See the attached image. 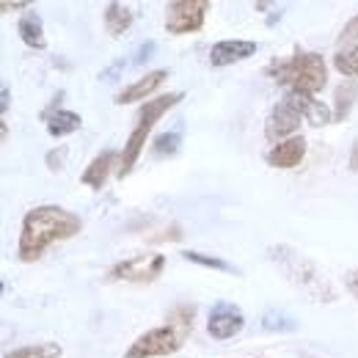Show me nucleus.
I'll list each match as a JSON object with an SVG mask.
<instances>
[{
	"label": "nucleus",
	"mask_w": 358,
	"mask_h": 358,
	"mask_svg": "<svg viewBox=\"0 0 358 358\" xmlns=\"http://www.w3.org/2000/svg\"><path fill=\"white\" fill-rule=\"evenodd\" d=\"M116 157H119L116 149H105V152H99V155L89 163V169L83 171L80 182L89 185V187H94V190H102L105 182H108V177H110V169H113Z\"/></svg>",
	"instance_id": "15"
},
{
	"label": "nucleus",
	"mask_w": 358,
	"mask_h": 358,
	"mask_svg": "<svg viewBox=\"0 0 358 358\" xmlns=\"http://www.w3.org/2000/svg\"><path fill=\"white\" fill-rule=\"evenodd\" d=\"M345 287H348V292H350V295L358 301V268H353V270H348V273H345Z\"/></svg>",
	"instance_id": "26"
},
{
	"label": "nucleus",
	"mask_w": 358,
	"mask_h": 358,
	"mask_svg": "<svg viewBox=\"0 0 358 358\" xmlns=\"http://www.w3.org/2000/svg\"><path fill=\"white\" fill-rule=\"evenodd\" d=\"M257 50H259V45L248 42V39H224L210 50V64L213 66H231V64L251 58Z\"/></svg>",
	"instance_id": "12"
},
{
	"label": "nucleus",
	"mask_w": 358,
	"mask_h": 358,
	"mask_svg": "<svg viewBox=\"0 0 358 358\" xmlns=\"http://www.w3.org/2000/svg\"><path fill=\"white\" fill-rule=\"evenodd\" d=\"M66 157H69V149H66V146H58V149H52V152H47V157H45L47 169H50L52 174H58V171H64V166H66Z\"/></svg>",
	"instance_id": "25"
},
{
	"label": "nucleus",
	"mask_w": 358,
	"mask_h": 358,
	"mask_svg": "<svg viewBox=\"0 0 358 358\" xmlns=\"http://www.w3.org/2000/svg\"><path fill=\"white\" fill-rule=\"evenodd\" d=\"M306 157V138L303 135H295V138H287L275 146H270V152L265 155L268 166L273 169H295L301 166Z\"/></svg>",
	"instance_id": "11"
},
{
	"label": "nucleus",
	"mask_w": 358,
	"mask_h": 358,
	"mask_svg": "<svg viewBox=\"0 0 358 358\" xmlns=\"http://www.w3.org/2000/svg\"><path fill=\"white\" fill-rule=\"evenodd\" d=\"M262 328L270 331V334H292L301 325H298V320L292 314L281 312V309H268V312L262 314Z\"/></svg>",
	"instance_id": "20"
},
{
	"label": "nucleus",
	"mask_w": 358,
	"mask_h": 358,
	"mask_svg": "<svg viewBox=\"0 0 358 358\" xmlns=\"http://www.w3.org/2000/svg\"><path fill=\"white\" fill-rule=\"evenodd\" d=\"M157 50V45L155 42H146V45L138 47V52H135V64H143V61H149V55Z\"/></svg>",
	"instance_id": "27"
},
{
	"label": "nucleus",
	"mask_w": 358,
	"mask_h": 358,
	"mask_svg": "<svg viewBox=\"0 0 358 358\" xmlns=\"http://www.w3.org/2000/svg\"><path fill=\"white\" fill-rule=\"evenodd\" d=\"M284 96L298 108V113L303 116V122H309L312 127H325V124H331V122H334V110H331L325 102H320L314 94L287 91Z\"/></svg>",
	"instance_id": "10"
},
{
	"label": "nucleus",
	"mask_w": 358,
	"mask_h": 358,
	"mask_svg": "<svg viewBox=\"0 0 358 358\" xmlns=\"http://www.w3.org/2000/svg\"><path fill=\"white\" fill-rule=\"evenodd\" d=\"M102 20H105V31L110 36H122L124 31H130L135 22V14L130 6L124 3H108L105 11H102Z\"/></svg>",
	"instance_id": "17"
},
{
	"label": "nucleus",
	"mask_w": 358,
	"mask_h": 358,
	"mask_svg": "<svg viewBox=\"0 0 358 358\" xmlns=\"http://www.w3.org/2000/svg\"><path fill=\"white\" fill-rule=\"evenodd\" d=\"M210 3L207 0H174L166 6V31L171 36H185L204 28Z\"/></svg>",
	"instance_id": "7"
},
{
	"label": "nucleus",
	"mask_w": 358,
	"mask_h": 358,
	"mask_svg": "<svg viewBox=\"0 0 358 358\" xmlns=\"http://www.w3.org/2000/svg\"><path fill=\"white\" fill-rule=\"evenodd\" d=\"M182 99H185V94H182V91H171V94H160V96H155V99H146V102L141 105V110H138V122H135L133 133L127 135L124 149L119 152V177L124 179L130 171H133L135 163H138V160H141V155H143L146 138L152 135L155 124H157V122H160L171 108H177Z\"/></svg>",
	"instance_id": "5"
},
{
	"label": "nucleus",
	"mask_w": 358,
	"mask_h": 358,
	"mask_svg": "<svg viewBox=\"0 0 358 358\" xmlns=\"http://www.w3.org/2000/svg\"><path fill=\"white\" fill-rule=\"evenodd\" d=\"M350 169L358 171V141L353 143V157H350Z\"/></svg>",
	"instance_id": "30"
},
{
	"label": "nucleus",
	"mask_w": 358,
	"mask_h": 358,
	"mask_svg": "<svg viewBox=\"0 0 358 358\" xmlns=\"http://www.w3.org/2000/svg\"><path fill=\"white\" fill-rule=\"evenodd\" d=\"M169 78V69H155V72H146L141 80H135L130 83L127 89H122L116 96H113V102L116 105H127V102H141V99H146L152 91H157L163 86V80Z\"/></svg>",
	"instance_id": "14"
},
{
	"label": "nucleus",
	"mask_w": 358,
	"mask_h": 358,
	"mask_svg": "<svg viewBox=\"0 0 358 358\" xmlns=\"http://www.w3.org/2000/svg\"><path fill=\"white\" fill-rule=\"evenodd\" d=\"M301 122H303V116H301L298 108L284 96V99H278V102L273 105V110H270L268 122H265V135H268V141H273V146H275V143H281V141H287V138H295L298 130H301Z\"/></svg>",
	"instance_id": "9"
},
{
	"label": "nucleus",
	"mask_w": 358,
	"mask_h": 358,
	"mask_svg": "<svg viewBox=\"0 0 358 358\" xmlns=\"http://www.w3.org/2000/svg\"><path fill=\"white\" fill-rule=\"evenodd\" d=\"M83 231V218L66 207L58 204H39L25 213L22 218V231L17 243V257L20 262L31 265L45 257V251L55 243L72 240L75 234Z\"/></svg>",
	"instance_id": "1"
},
{
	"label": "nucleus",
	"mask_w": 358,
	"mask_h": 358,
	"mask_svg": "<svg viewBox=\"0 0 358 358\" xmlns=\"http://www.w3.org/2000/svg\"><path fill=\"white\" fill-rule=\"evenodd\" d=\"M179 146H182V127H174V130H169V133H160L152 141V149H155L157 157H171V155H177Z\"/></svg>",
	"instance_id": "21"
},
{
	"label": "nucleus",
	"mask_w": 358,
	"mask_h": 358,
	"mask_svg": "<svg viewBox=\"0 0 358 358\" xmlns=\"http://www.w3.org/2000/svg\"><path fill=\"white\" fill-rule=\"evenodd\" d=\"M334 66L345 78H358V45L348 47V50H339L334 55Z\"/></svg>",
	"instance_id": "23"
},
{
	"label": "nucleus",
	"mask_w": 358,
	"mask_h": 358,
	"mask_svg": "<svg viewBox=\"0 0 358 358\" xmlns=\"http://www.w3.org/2000/svg\"><path fill=\"white\" fill-rule=\"evenodd\" d=\"M17 34H20V39H22L25 45L34 47V50H45L47 47L45 22H42V17H39L34 8L25 11V14L17 20Z\"/></svg>",
	"instance_id": "16"
},
{
	"label": "nucleus",
	"mask_w": 358,
	"mask_h": 358,
	"mask_svg": "<svg viewBox=\"0 0 358 358\" xmlns=\"http://www.w3.org/2000/svg\"><path fill=\"white\" fill-rule=\"evenodd\" d=\"M245 328V314L237 303L231 301H218L213 303V309L207 314V334L218 342H226L231 336H237Z\"/></svg>",
	"instance_id": "8"
},
{
	"label": "nucleus",
	"mask_w": 358,
	"mask_h": 358,
	"mask_svg": "<svg viewBox=\"0 0 358 358\" xmlns=\"http://www.w3.org/2000/svg\"><path fill=\"white\" fill-rule=\"evenodd\" d=\"M185 262H193V265H201V268L218 270V273H229V275H243V270L234 268L231 262H226L224 257H213V254H201V251H182L179 254Z\"/></svg>",
	"instance_id": "18"
},
{
	"label": "nucleus",
	"mask_w": 358,
	"mask_h": 358,
	"mask_svg": "<svg viewBox=\"0 0 358 358\" xmlns=\"http://www.w3.org/2000/svg\"><path fill=\"white\" fill-rule=\"evenodd\" d=\"M0 11H31V3H0Z\"/></svg>",
	"instance_id": "28"
},
{
	"label": "nucleus",
	"mask_w": 358,
	"mask_h": 358,
	"mask_svg": "<svg viewBox=\"0 0 358 358\" xmlns=\"http://www.w3.org/2000/svg\"><path fill=\"white\" fill-rule=\"evenodd\" d=\"M353 99H358V83L345 80V86L336 89V110H334V122H342V119L350 113Z\"/></svg>",
	"instance_id": "22"
},
{
	"label": "nucleus",
	"mask_w": 358,
	"mask_h": 358,
	"mask_svg": "<svg viewBox=\"0 0 358 358\" xmlns=\"http://www.w3.org/2000/svg\"><path fill=\"white\" fill-rule=\"evenodd\" d=\"M356 45H358V14L342 28V34H339V39H336V47H339V50H342V47L348 50V47H356Z\"/></svg>",
	"instance_id": "24"
},
{
	"label": "nucleus",
	"mask_w": 358,
	"mask_h": 358,
	"mask_svg": "<svg viewBox=\"0 0 358 358\" xmlns=\"http://www.w3.org/2000/svg\"><path fill=\"white\" fill-rule=\"evenodd\" d=\"M42 122L47 124V133L52 135V138H66V135L78 133L83 127V119L75 110L58 108V102H52L45 113H42Z\"/></svg>",
	"instance_id": "13"
},
{
	"label": "nucleus",
	"mask_w": 358,
	"mask_h": 358,
	"mask_svg": "<svg viewBox=\"0 0 358 358\" xmlns=\"http://www.w3.org/2000/svg\"><path fill=\"white\" fill-rule=\"evenodd\" d=\"M193 317H196V306H190V303L171 309L163 325H157L135 339L124 350V358H166L179 353L185 348L187 336L193 334Z\"/></svg>",
	"instance_id": "3"
},
{
	"label": "nucleus",
	"mask_w": 358,
	"mask_h": 358,
	"mask_svg": "<svg viewBox=\"0 0 358 358\" xmlns=\"http://www.w3.org/2000/svg\"><path fill=\"white\" fill-rule=\"evenodd\" d=\"M265 75L287 91L303 94H320L328 83V66L320 52H295L292 58H275L268 64Z\"/></svg>",
	"instance_id": "4"
},
{
	"label": "nucleus",
	"mask_w": 358,
	"mask_h": 358,
	"mask_svg": "<svg viewBox=\"0 0 358 358\" xmlns=\"http://www.w3.org/2000/svg\"><path fill=\"white\" fill-rule=\"evenodd\" d=\"M0 99H3V105H0V110H3V116L8 113V105H11V91H8V86L3 83V89H0Z\"/></svg>",
	"instance_id": "29"
},
{
	"label": "nucleus",
	"mask_w": 358,
	"mask_h": 358,
	"mask_svg": "<svg viewBox=\"0 0 358 358\" xmlns=\"http://www.w3.org/2000/svg\"><path fill=\"white\" fill-rule=\"evenodd\" d=\"M265 257L295 289H301L314 303H336V298H339L336 287L331 284L325 270L320 268L312 257H306L303 251H298L287 243H273V245H268Z\"/></svg>",
	"instance_id": "2"
},
{
	"label": "nucleus",
	"mask_w": 358,
	"mask_h": 358,
	"mask_svg": "<svg viewBox=\"0 0 358 358\" xmlns=\"http://www.w3.org/2000/svg\"><path fill=\"white\" fill-rule=\"evenodd\" d=\"M64 348L58 342H39V345H25V348H14L3 358H61Z\"/></svg>",
	"instance_id": "19"
},
{
	"label": "nucleus",
	"mask_w": 358,
	"mask_h": 358,
	"mask_svg": "<svg viewBox=\"0 0 358 358\" xmlns=\"http://www.w3.org/2000/svg\"><path fill=\"white\" fill-rule=\"evenodd\" d=\"M166 257L163 254H138L116 262L105 273V281H127V284H152L163 275Z\"/></svg>",
	"instance_id": "6"
}]
</instances>
